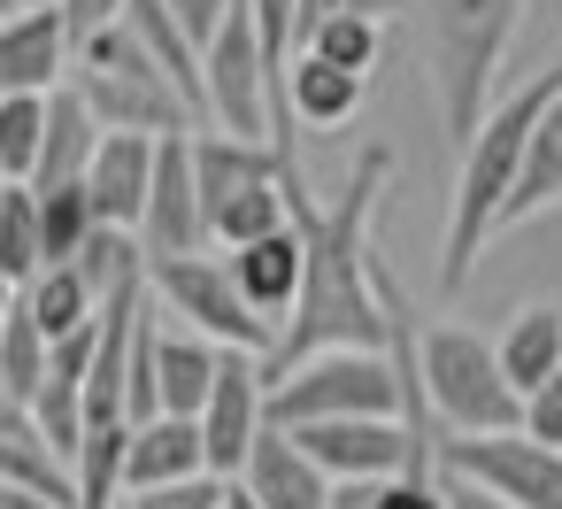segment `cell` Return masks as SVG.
<instances>
[{"mask_svg":"<svg viewBox=\"0 0 562 509\" xmlns=\"http://www.w3.org/2000/svg\"><path fill=\"white\" fill-rule=\"evenodd\" d=\"M554 93H562V63L539 70L531 86H516L508 101H493V109L477 117V132L454 147L462 170H454V193H447V240H439V286H447V294H462V286L477 278V255L501 240V209H508V193H516L524 140H531V124H539V109H547Z\"/></svg>","mask_w":562,"mask_h":509,"instance_id":"1","label":"cell"},{"mask_svg":"<svg viewBox=\"0 0 562 509\" xmlns=\"http://www.w3.org/2000/svg\"><path fill=\"white\" fill-rule=\"evenodd\" d=\"M516 24H524V0H416L424 93H431V117H439L447 147H462L477 132V117L493 109Z\"/></svg>","mask_w":562,"mask_h":509,"instance_id":"2","label":"cell"},{"mask_svg":"<svg viewBox=\"0 0 562 509\" xmlns=\"http://www.w3.org/2000/svg\"><path fill=\"white\" fill-rule=\"evenodd\" d=\"M70 70H78L70 86L93 101V117L109 132H201V109L170 86V70L139 47V32L124 16L101 24L93 40H78Z\"/></svg>","mask_w":562,"mask_h":509,"instance_id":"3","label":"cell"},{"mask_svg":"<svg viewBox=\"0 0 562 509\" xmlns=\"http://www.w3.org/2000/svg\"><path fill=\"white\" fill-rule=\"evenodd\" d=\"M408 386L393 347H324L293 370L270 378V424H308V417H401Z\"/></svg>","mask_w":562,"mask_h":509,"instance_id":"4","label":"cell"},{"mask_svg":"<svg viewBox=\"0 0 562 509\" xmlns=\"http://www.w3.org/2000/svg\"><path fill=\"white\" fill-rule=\"evenodd\" d=\"M147 294H155L162 317H178V324H193V332H209L224 347H255V355L278 347V324L247 309V294H239V278H232L224 255H201V247L147 255Z\"/></svg>","mask_w":562,"mask_h":509,"instance_id":"5","label":"cell"},{"mask_svg":"<svg viewBox=\"0 0 562 509\" xmlns=\"http://www.w3.org/2000/svg\"><path fill=\"white\" fill-rule=\"evenodd\" d=\"M201 86H209V124L239 132V140H278V101H285V78L247 16V0L224 16V32L201 47Z\"/></svg>","mask_w":562,"mask_h":509,"instance_id":"6","label":"cell"},{"mask_svg":"<svg viewBox=\"0 0 562 509\" xmlns=\"http://www.w3.org/2000/svg\"><path fill=\"white\" fill-rule=\"evenodd\" d=\"M439 471H462V478L493 486L516 509H562V447L531 440L524 424H508V432H447Z\"/></svg>","mask_w":562,"mask_h":509,"instance_id":"7","label":"cell"},{"mask_svg":"<svg viewBox=\"0 0 562 509\" xmlns=\"http://www.w3.org/2000/svg\"><path fill=\"white\" fill-rule=\"evenodd\" d=\"M331 478H393L408 463L439 471V447H424L408 432V417H308V424H285Z\"/></svg>","mask_w":562,"mask_h":509,"instance_id":"8","label":"cell"},{"mask_svg":"<svg viewBox=\"0 0 562 509\" xmlns=\"http://www.w3.org/2000/svg\"><path fill=\"white\" fill-rule=\"evenodd\" d=\"M270 424V370L255 347H224V370L201 401V440H209V471L216 478H239L255 432Z\"/></svg>","mask_w":562,"mask_h":509,"instance_id":"9","label":"cell"},{"mask_svg":"<svg viewBox=\"0 0 562 509\" xmlns=\"http://www.w3.org/2000/svg\"><path fill=\"white\" fill-rule=\"evenodd\" d=\"M139 240H147V255L209 247V209H201V178H193V132H162L155 140V186H147Z\"/></svg>","mask_w":562,"mask_h":509,"instance_id":"10","label":"cell"},{"mask_svg":"<svg viewBox=\"0 0 562 509\" xmlns=\"http://www.w3.org/2000/svg\"><path fill=\"white\" fill-rule=\"evenodd\" d=\"M239 486L262 501V509H331V471L285 432V424H262L255 432V447H247V463H239Z\"/></svg>","mask_w":562,"mask_h":509,"instance_id":"11","label":"cell"},{"mask_svg":"<svg viewBox=\"0 0 562 509\" xmlns=\"http://www.w3.org/2000/svg\"><path fill=\"white\" fill-rule=\"evenodd\" d=\"M78 40L63 24V9H16L0 16V93H55L70 70Z\"/></svg>","mask_w":562,"mask_h":509,"instance_id":"12","label":"cell"},{"mask_svg":"<svg viewBox=\"0 0 562 509\" xmlns=\"http://www.w3.org/2000/svg\"><path fill=\"white\" fill-rule=\"evenodd\" d=\"M155 140H162V132H101V147H93V163H86V193H93L101 224L139 232L147 186H155Z\"/></svg>","mask_w":562,"mask_h":509,"instance_id":"13","label":"cell"},{"mask_svg":"<svg viewBox=\"0 0 562 509\" xmlns=\"http://www.w3.org/2000/svg\"><path fill=\"white\" fill-rule=\"evenodd\" d=\"M224 263H232V278H239V294H247V309L255 317H270V324H285L293 317V301H301V224H278V232H262V240H239V247H224Z\"/></svg>","mask_w":562,"mask_h":509,"instance_id":"14","label":"cell"},{"mask_svg":"<svg viewBox=\"0 0 562 509\" xmlns=\"http://www.w3.org/2000/svg\"><path fill=\"white\" fill-rule=\"evenodd\" d=\"M193 471H209L201 417L162 409V417H139V424H132V447H124V494H139V486H170V478H193Z\"/></svg>","mask_w":562,"mask_h":509,"instance_id":"15","label":"cell"},{"mask_svg":"<svg viewBox=\"0 0 562 509\" xmlns=\"http://www.w3.org/2000/svg\"><path fill=\"white\" fill-rule=\"evenodd\" d=\"M362 93H370V78L347 70V63H331V55H316V47H301L285 63V109L301 124H355Z\"/></svg>","mask_w":562,"mask_h":509,"instance_id":"16","label":"cell"},{"mask_svg":"<svg viewBox=\"0 0 562 509\" xmlns=\"http://www.w3.org/2000/svg\"><path fill=\"white\" fill-rule=\"evenodd\" d=\"M101 132H109V124L93 117V101H86L78 86H55V93H47V140H40V170H32V186H70V178H86Z\"/></svg>","mask_w":562,"mask_h":509,"instance_id":"17","label":"cell"},{"mask_svg":"<svg viewBox=\"0 0 562 509\" xmlns=\"http://www.w3.org/2000/svg\"><path fill=\"white\" fill-rule=\"evenodd\" d=\"M155 370H162V409L201 417V401H209V386H216V370H224V340H209V332L162 317V355H155Z\"/></svg>","mask_w":562,"mask_h":509,"instance_id":"18","label":"cell"},{"mask_svg":"<svg viewBox=\"0 0 562 509\" xmlns=\"http://www.w3.org/2000/svg\"><path fill=\"white\" fill-rule=\"evenodd\" d=\"M562 201V93L539 109V124H531V140H524V170H516V193H508V209H501V232L508 224H531L539 209H554Z\"/></svg>","mask_w":562,"mask_h":509,"instance_id":"19","label":"cell"},{"mask_svg":"<svg viewBox=\"0 0 562 509\" xmlns=\"http://www.w3.org/2000/svg\"><path fill=\"white\" fill-rule=\"evenodd\" d=\"M501 370L516 378V394H531L539 378L562 370V309H554V301H531V309L508 317V332H501Z\"/></svg>","mask_w":562,"mask_h":509,"instance_id":"20","label":"cell"},{"mask_svg":"<svg viewBox=\"0 0 562 509\" xmlns=\"http://www.w3.org/2000/svg\"><path fill=\"white\" fill-rule=\"evenodd\" d=\"M124 447H132V417H93L86 447H78V509H116L124 501Z\"/></svg>","mask_w":562,"mask_h":509,"instance_id":"21","label":"cell"},{"mask_svg":"<svg viewBox=\"0 0 562 509\" xmlns=\"http://www.w3.org/2000/svg\"><path fill=\"white\" fill-rule=\"evenodd\" d=\"M24 301H32V317H40V332H47V340H63V332H78V324H93V309H101V294H93V278H86L78 263H47V270L24 286Z\"/></svg>","mask_w":562,"mask_h":509,"instance_id":"22","label":"cell"},{"mask_svg":"<svg viewBox=\"0 0 562 509\" xmlns=\"http://www.w3.org/2000/svg\"><path fill=\"white\" fill-rule=\"evenodd\" d=\"M0 270L16 286H32L47 270V232H40V186L32 178H16L9 201H0Z\"/></svg>","mask_w":562,"mask_h":509,"instance_id":"23","label":"cell"},{"mask_svg":"<svg viewBox=\"0 0 562 509\" xmlns=\"http://www.w3.org/2000/svg\"><path fill=\"white\" fill-rule=\"evenodd\" d=\"M278 224H293V201H285V170L278 178H255V186H239L216 217H209V240L216 247H239V240H262V232H278Z\"/></svg>","mask_w":562,"mask_h":509,"instance_id":"24","label":"cell"},{"mask_svg":"<svg viewBox=\"0 0 562 509\" xmlns=\"http://www.w3.org/2000/svg\"><path fill=\"white\" fill-rule=\"evenodd\" d=\"M93 224H101V209H93L86 178H70V186H40V232H47V263H70V255L93 240Z\"/></svg>","mask_w":562,"mask_h":509,"instance_id":"25","label":"cell"},{"mask_svg":"<svg viewBox=\"0 0 562 509\" xmlns=\"http://www.w3.org/2000/svg\"><path fill=\"white\" fill-rule=\"evenodd\" d=\"M47 363H55V340L40 332V317H32V301L16 294V309H9V324H0V378H9L24 401L40 394V378H47Z\"/></svg>","mask_w":562,"mask_h":509,"instance_id":"26","label":"cell"},{"mask_svg":"<svg viewBox=\"0 0 562 509\" xmlns=\"http://www.w3.org/2000/svg\"><path fill=\"white\" fill-rule=\"evenodd\" d=\"M40 140H47V93H0V170L32 178Z\"/></svg>","mask_w":562,"mask_h":509,"instance_id":"27","label":"cell"},{"mask_svg":"<svg viewBox=\"0 0 562 509\" xmlns=\"http://www.w3.org/2000/svg\"><path fill=\"white\" fill-rule=\"evenodd\" d=\"M308 47L331 55V63H347V70H362V78H378V47H385V32H378V16H331Z\"/></svg>","mask_w":562,"mask_h":509,"instance_id":"28","label":"cell"},{"mask_svg":"<svg viewBox=\"0 0 562 509\" xmlns=\"http://www.w3.org/2000/svg\"><path fill=\"white\" fill-rule=\"evenodd\" d=\"M224 486L216 471H193V478H170V486H139L132 509H224Z\"/></svg>","mask_w":562,"mask_h":509,"instance_id":"29","label":"cell"},{"mask_svg":"<svg viewBox=\"0 0 562 509\" xmlns=\"http://www.w3.org/2000/svg\"><path fill=\"white\" fill-rule=\"evenodd\" d=\"M370 509H447V486H439V471L408 463V471H393V478L370 486Z\"/></svg>","mask_w":562,"mask_h":509,"instance_id":"30","label":"cell"},{"mask_svg":"<svg viewBox=\"0 0 562 509\" xmlns=\"http://www.w3.org/2000/svg\"><path fill=\"white\" fill-rule=\"evenodd\" d=\"M393 9V0H301V9H293V55L331 24V16H385Z\"/></svg>","mask_w":562,"mask_h":509,"instance_id":"31","label":"cell"},{"mask_svg":"<svg viewBox=\"0 0 562 509\" xmlns=\"http://www.w3.org/2000/svg\"><path fill=\"white\" fill-rule=\"evenodd\" d=\"M293 9H301V0H247V16H255V32H262V47H270L278 78H285V63H293Z\"/></svg>","mask_w":562,"mask_h":509,"instance_id":"32","label":"cell"},{"mask_svg":"<svg viewBox=\"0 0 562 509\" xmlns=\"http://www.w3.org/2000/svg\"><path fill=\"white\" fill-rule=\"evenodd\" d=\"M524 432H531V440H547V447H562V370H554V378H539V386L524 394Z\"/></svg>","mask_w":562,"mask_h":509,"instance_id":"33","label":"cell"},{"mask_svg":"<svg viewBox=\"0 0 562 509\" xmlns=\"http://www.w3.org/2000/svg\"><path fill=\"white\" fill-rule=\"evenodd\" d=\"M162 9H170V16L193 32V47H209V40L224 32V16L239 9V0H162Z\"/></svg>","mask_w":562,"mask_h":509,"instance_id":"34","label":"cell"},{"mask_svg":"<svg viewBox=\"0 0 562 509\" xmlns=\"http://www.w3.org/2000/svg\"><path fill=\"white\" fill-rule=\"evenodd\" d=\"M124 16V0H63V24H70V40H93L101 24H116Z\"/></svg>","mask_w":562,"mask_h":509,"instance_id":"35","label":"cell"},{"mask_svg":"<svg viewBox=\"0 0 562 509\" xmlns=\"http://www.w3.org/2000/svg\"><path fill=\"white\" fill-rule=\"evenodd\" d=\"M439 486H447V509H516V501H501L493 486H477L462 471H439Z\"/></svg>","mask_w":562,"mask_h":509,"instance_id":"36","label":"cell"},{"mask_svg":"<svg viewBox=\"0 0 562 509\" xmlns=\"http://www.w3.org/2000/svg\"><path fill=\"white\" fill-rule=\"evenodd\" d=\"M0 509H70V501H55V494H40V486H16V478H0Z\"/></svg>","mask_w":562,"mask_h":509,"instance_id":"37","label":"cell"},{"mask_svg":"<svg viewBox=\"0 0 562 509\" xmlns=\"http://www.w3.org/2000/svg\"><path fill=\"white\" fill-rule=\"evenodd\" d=\"M16 417H32V401H24L9 378H0V424H16Z\"/></svg>","mask_w":562,"mask_h":509,"instance_id":"38","label":"cell"},{"mask_svg":"<svg viewBox=\"0 0 562 509\" xmlns=\"http://www.w3.org/2000/svg\"><path fill=\"white\" fill-rule=\"evenodd\" d=\"M16 294H24V286H16L9 270H0V324H9V309H16Z\"/></svg>","mask_w":562,"mask_h":509,"instance_id":"39","label":"cell"},{"mask_svg":"<svg viewBox=\"0 0 562 509\" xmlns=\"http://www.w3.org/2000/svg\"><path fill=\"white\" fill-rule=\"evenodd\" d=\"M16 9H24V0H0V16H16Z\"/></svg>","mask_w":562,"mask_h":509,"instance_id":"40","label":"cell"},{"mask_svg":"<svg viewBox=\"0 0 562 509\" xmlns=\"http://www.w3.org/2000/svg\"><path fill=\"white\" fill-rule=\"evenodd\" d=\"M24 9H63V0H24Z\"/></svg>","mask_w":562,"mask_h":509,"instance_id":"41","label":"cell"},{"mask_svg":"<svg viewBox=\"0 0 562 509\" xmlns=\"http://www.w3.org/2000/svg\"><path fill=\"white\" fill-rule=\"evenodd\" d=\"M116 509H132V494H124V501H116Z\"/></svg>","mask_w":562,"mask_h":509,"instance_id":"42","label":"cell"}]
</instances>
